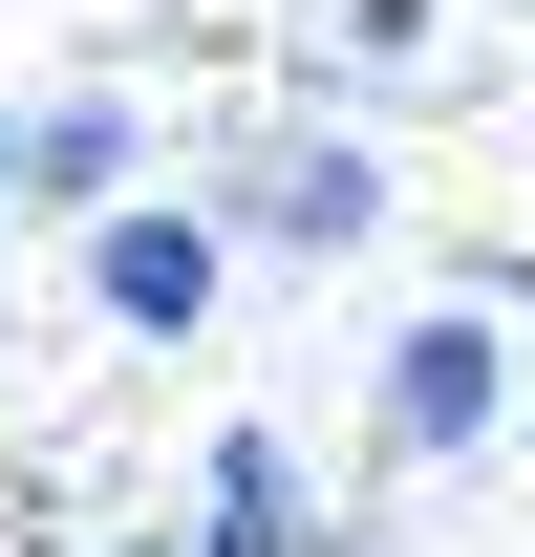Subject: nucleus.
<instances>
[{
	"instance_id": "nucleus-1",
	"label": "nucleus",
	"mask_w": 535,
	"mask_h": 557,
	"mask_svg": "<svg viewBox=\"0 0 535 557\" xmlns=\"http://www.w3.org/2000/svg\"><path fill=\"white\" fill-rule=\"evenodd\" d=\"M194 194L236 214V258H364V236H386V150L364 129H236Z\"/></svg>"
},
{
	"instance_id": "nucleus-2",
	"label": "nucleus",
	"mask_w": 535,
	"mask_h": 557,
	"mask_svg": "<svg viewBox=\"0 0 535 557\" xmlns=\"http://www.w3.org/2000/svg\"><path fill=\"white\" fill-rule=\"evenodd\" d=\"M214 300H236V214H214V194H129V214H86V322L194 344Z\"/></svg>"
},
{
	"instance_id": "nucleus-3",
	"label": "nucleus",
	"mask_w": 535,
	"mask_h": 557,
	"mask_svg": "<svg viewBox=\"0 0 535 557\" xmlns=\"http://www.w3.org/2000/svg\"><path fill=\"white\" fill-rule=\"evenodd\" d=\"M364 408H386V450H428V472H450V450H493V429H514V322H493V300H428V322L386 344V386H364Z\"/></svg>"
},
{
	"instance_id": "nucleus-4",
	"label": "nucleus",
	"mask_w": 535,
	"mask_h": 557,
	"mask_svg": "<svg viewBox=\"0 0 535 557\" xmlns=\"http://www.w3.org/2000/svg\"><path fill=\"white\" fill-rule=\"evenodd\" d=\"M194 557H343V536H322V472H300L258 408L194 450Z\"/></svg>"
},
{
	"instance_id": "nucleus-5",
	"label": "nucleus",
	"mask_w": 535,
	"mask_h": 557,
	"mask_svg": "<svg viewBox=\"0 0 535 557\" xmlns=\"http://www.w3.org/2000/svg\"><path fill=\"white\" fill-rule=\"evenodd\" d=\"M22 194L129 214V194H150V108H129V86H86V108H22Z\"/></svg>"
},
{
	"instance_id": "nucleus-6",
	"label": "nucleus",
	"mask_w": 535,
	"mask_h": 557,
	"mask_svg": "<svg viewBox=\"0 0 535 557\" xmlns=\"http://www.w3.org/2000/svg\"><path fill=\"white\" fill-rule=\"evenodd\" d=\"M322 65H343V86H407V65H428V0H343Z\"/></svg>"
},
{
	"instance_id": "nucleus-7",
	"label": "nucleus",
	"mask_w": 535,
	"mask_h": 557,
	"mask_svg": "<svg viewBox=\"0 0 535 557\" xmlns=\"http://www.w3.org/2000/svg\"><path fill=\"white\" fill-rule=\"evenodd\" d=\"M65 557H194V536H65Z\"/></svg>"
},
{
	"instance_id": "nucleus-8",
	"label": "nucleus",
	"mask_w": 535,
	"mask_h": 557,
	"mask_svg": "<svg viewBox=\"0 0 535 557\" xmlns=\"http://www.w3.org/2000/svg\"><path fill=\"white\" fill-rule=\"evenodd\" d=\"M0 214H22V108H0Z\"/></svg>"
}]
</instances>
